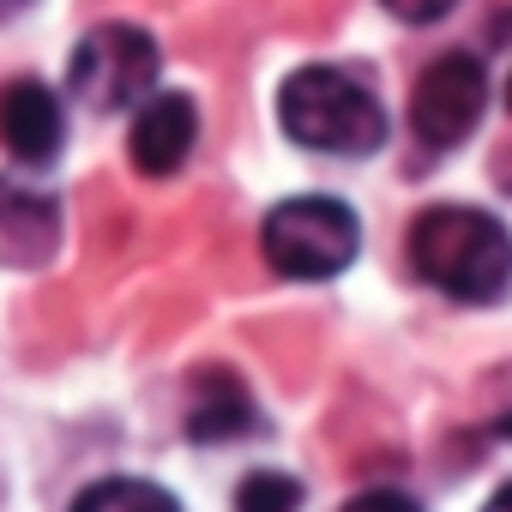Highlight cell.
Returning <instances> with one entry per match:
<instances>
[{
  "instance_id": "cell-12",
  "label": "cell",
  "mask_w": 512,
  "mask_h": 512,
  "mask_svg": "<svg viewBox=\"0 0 512 512\" xmlns=\"http://www.w3.org/2000/svg\"><path fill=\"white\" fill-rule=\"evenodd\" d=\"M344 512H422L410 494H398V488H368V494H356Z\"/></svg>"
},
{
  "instance_id": "cell-10",
  "label": "cell",
  "mask_w": 512,
  "mask_h": 512,
  "mask_svg": "<svg viewBox=\"0 0 512 512\" xmlns=\"http://www.w3.org/2000/svg\"><path fill=\"white\" fill-rule=\"evenodd\" d=\"M302 506V482L284 470H253L235 488V512H296Z\"/></svg>"
},
{
  "instance_id": "cell-4",
  "label": "cell",
  "mask_w": 512,
  "mask_h": 512,
  "mask_svg": "<svg viewBox=\"0 0 512 512\" xmlns=\"http://www.w3.org/2000/svg\"><path fill=\"white\" fill-rule=\"evenodd\" d=\"M157 85V43L139 25H97L73 49V97L91 109H127Z\"/></svg>"
},
{
  "instance_id": "cell-3",
  "label": "cell",
  "mask_w": 512,
  "mask_h": 512,
  "mask_svg": "<svg viewBox=\"0 0 512 512\" xmlns=\"http://www.w3.org/2000/svg\"><path fill=\"white\" fill-rule=\"evenodd\" d=\"M260 247H266V266L284 278H338L362 247V223L338 199H284L272 205Z\"/></svg>"
},
{
  "instance_id": "cell-14",
  "label": "cell",
  "mask_w": 512,
  "mask_h": 512,
  "mask_svg": "<svg viewBox=\"0 0 512 512\" xmlns=\"http://www.w3.org/2000/svg\"><path fill=\"white\" fill-rule=\"evenodd\" d=\"M506 103H512V79H506Z\"/></svg>"
},
{
  "instance_id": "cell-8",
  "label": "cell",
  "mask_w": 512,
  "mask_h": 512,
  "mask_svg": "<svg viewBox=\"0 0 512 512\" xmlns=\"http://www.w3.org/2000/svg\"><path fill=\"white\" fill-rule=\"evenodd\" d=\"M247 422H253V404H247V392H241V380H235L229 368H205V374H193L187 428H193L199 440H229V434H241Z\"/></svg>"
},
{
  "instance_id": "cell-11",
  "label": "cell",
  "mask_w": 512,
  "mask_h": 512,
  "mask_svg": "<svg viewBox=\"0 0 512 512\" xmlns=\"http://www.w3.org/2000/svg\"><path fill=\"white\" fill-rule=\"evenodd\" d=\"M380 7L392 19H404V25H434V19H446L458 7V0H380Z\"/></svg>"
},
{
  "instance_id": "cell-6",
  "label": "cell",
  "mask_w": 512,
  "mask_h": 512,
  "mask_svg": "<svg viewBox=\"0 0 512 512\" xmlns=\"http://www.w3.org/2000/svg\"><path fill=\"white\" fill-rule=\"evenodd\" d=\"M199 139V115L187 97H151L139 115H133V133H127V151H133V169L139 175H175L187 163Z\"/></svg>"
},
{
  "instance_id": "cell-2",
  "label": "cell",
  "mask_w": 512,
  "mask_h": 512,
  "mask_svg": "<svg viewBox=\"0 0 512 512\" xmlns=\"http://www.w3.org/2000/svg\"><path fill=\"white\" fill-rule=\"evenodd\" d=\"M278 121L296 145L332 151V157H368L386 139V115L362 79L344 67H302L278 91Z\"/></svg>"
},
{
  "instance_id": "cell-5",
  "label": "cell",
  "mask_w": 512,
  "mask_h": 512,
  "mask_svg": "<svg viewBox=\"0 0 512 512\" xmlns=\"http://www.w3.org/2000/svg\"><path fill=\"white\" fill-rule=\"evenodd\" d=\"M482 97H488V79L470 55H440L422 67L416 91H410V127L428 151H452L470 139L476 115H482Z\"/></svg>"
},
{
  "instance_id": "cell-13",
  "label": "cell",
  "mask_w": 512,
  "mask_h": 512,
  "mask_svg": "<svg viewBox=\"0 0 512 512\" xmlns=\"http://www.w3.org/2000/svg\"><path fill=\"white\" fill-rule=\"evenodd\" d=\"M482 512H512V482H506L500 494H488V506H482Z\"/></svg>"
},
{
  "instance_id": "cell-7",
  "label": "cell",
  "mask_w": 512,
  "mask_h": 512,
  "mask_svg": "<svg viewBox=\"0 0 512 512\" xmlns=\"http://www.w3.org/2000/svg\"><path fill=\"white\" fill-rule=\"evenodd\" d=\"M0 145L19 163H49L61 151V103L37 79H13L0 91Z\"/></svg>"
},
{
  "instance_id": "cell-9",
  "label": "cell",
  "mask_w": 512,
  "mask_h": 512,
  "mask_svg": "<svg viewBox=\"0 0 512 512\" xmlns=\"http://www.w3.org/2000/svg\"><path fill=\"white\" fill-rule=\"evenodd\" d=\"M73 512H181V506L169 488H157L145 476H103L73 500Z\"/></svg>"
},
{
  "instance_id": "cell-1",
  "label": "cell",
  "mask_w": 512,
  "mask_h": 512,
  "mask_svg": "<svg viewBox=\"0 0 512 512\" xmlns=\"http://www.w3.org/2000/svg\"><path fill=\"white\" fill-rule=\"evenodd\" d=\"M410 266L452 302H500L512 290V235L476 205H434L410 223Z\"/></svg>"
}]
</instances>
